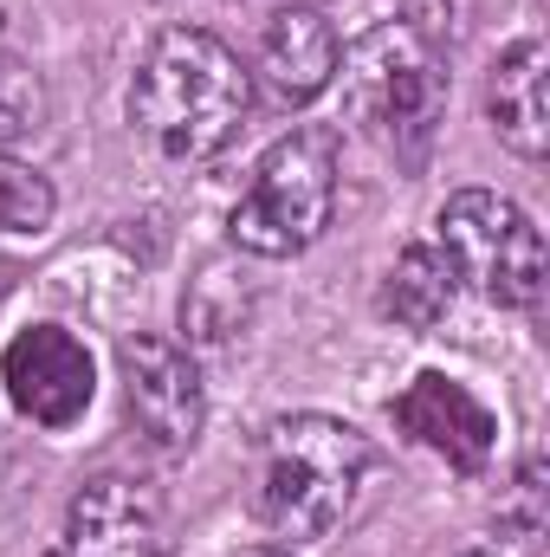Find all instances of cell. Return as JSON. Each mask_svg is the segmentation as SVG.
Listing matches in <instances>:
<instances>
[{"instance_id": "6da1fadb", "label": "cell", "mask_w": 550, "mask_h": 557, "mask_svg": "<svg viewBox=\"0 0 550 557\" xmlns=\"http://www.w3.org/2000/svg\"><path fill=\"white\" fill-rule=\"evenodd\" d=\"M253 111V72L201 26H168L130 78V131L168 169H201L240 137Z\"/></svg>"}, {"instance_id": "7a4b0ae2", "label": "cell", "mask_w": 550, "mask_h": 557, "mask_svg": "<svg viewBox=\"0 0 550 557\" xmlns=\"http://www.w3.org/2000/svg\"><path fill=\"white\" fill-rule=\"evenodd\" d=\"M376 467V447L370 434H357L350 421L337 416H278L266 434H260V473H253V512L260 525L273 532L285 552L298 545H324L363 480Z\"/></svg>"}, {"instance_id": "3957f363", "label": "cell", "mask_w": 550, "mask_h": 557, "mask_svg": "<svg viewBox=\"0 0 550 557\" xmlns=\"http://www.w3.org/2000/svg\"><path fill=\"white\" fill-rule=\"evenodd\" d=\"M337 78H343L350 117L383 149H396L402 162L427 156V143L447 117V39L414 26L409 13L376 20L363 39L337 52Z\"/></svg>"}, {"instance_id": "277c9868", "label": "cell", "mask_w": 550, "mask_h": 557, "mask_svg": "<svg viewBox=\"0 0 550 557\" xmlns=\"http://www.w3.org/2000/svg\"><path fill=\"white\" fill-rule=\"evenodd\" d=\"M337 214V131L298 124L253 162V182L240 188L227 234L253 260L304 253Z\"/></svg>"}, {"instance_id": "5b68a950", "label": "cell", "mask_w": 550, "mask_h": 557, "mask_svg": "<svg viewBox=\"0 0 550 557\" xmlns=\"http://www.w3.org/2000/svg\"><path fill=\"white\" fill-rule=\"evenodd\" d=\"M434 247L453 267V278L473 285L486 305L532 311L545 298V234L532 227V214L512 195H492V188L447 195L434 214Z\"/></svg>"}, {"instance_id": "8992f818", "label": "cell", "mask_w": 550, "mask_h": 557, "mask_svg": "<svg viewBox=\"0 0 550 557\" xmlns=\"http://www.w3.org/2000/svg\"><path fill=\"white\" fill-rule=\"evenodd\" d=\"M124 363V403H130V421L137 434L155 447V454H188L208 428V383H201V363L168 344V337H124L117 350Z\"/></svg>"}, {"instance_id": "52a82bcc", "label": "cell", "mask_w": 550, "mask_h": 557, "mask_svg": "<svg viewBox=\"0 0 550 557\" xmlns=\"http://www.w3.org/2000/svg\"><path fill=\"white\" fill-rule=\"evenodd\" d=\"M0 383L13 409L39 428H72L98 396V363L65 324H26L0 350Z\"/></svg>"}, {"instance_id": "ba28073f", "label": "cell", "mask_w": 550, "mask_h": 557, "mask_svg": "<svg viewBox=\"0 0 550 557\" xmlns=\"http://www.w3.org/2000/svg\"><path fill=\"white\" fill-rule=\"evenodd\" d=\"M162 532V493L137 473H98L72 493L59 557H149Z\"/></svg>"}, {"instance_id": "9c48e42d", "label": "cell", "mask_w": 550, "mask_h": 557, "mask_svg": "<svg viewBox=\"0 0 550 557\" xmlns=\"http://www.w3.org/2000/svg\"><path fill=\"white\" fill-rule=\"evenodd\" d=\"M396 421L409 428L421 447L447 454L460 473H479V467H486V454H492V441H499V421H492V409H486L466 383L434 376V370L409 383V396L396 403Z\"/></svg>"}, {"instance_id": "30bf717a", "label": "cell", "mask_w": 550, "mask_h": 557, "mask_svg": "<svg viewBox=\"0 0 550 557\" xmlns=\"http://www.w3.org/2000/svg\"><path fill=\"white\" fill-rule=\"evenodd\" d=\"M337 26L324 20V7H273V20L260 26V59L253 72L266 78L278 104H311L330 78H337Z\"/></svg>"}, {"instance_id": "8fae6325", "label": "cell", "mask_w": 550, "mask_h": 557, "mask_svg": "<svg viewBox=\"0 0 550 557\" xmlns=\"http://www.w3.org/2000/svg\"><path fill=\"white\" fill-rule=\"evenodd\" d=\"M486 117L499 143L525 162H545L550 149V46L538 33L512 39L486 78Z\"/></svg>"}, {"instance_id": "7c38bea8", "label": "cell", "mask_w": 550, "mask_h": 557, "mask_svg": "<svg viewBox=\"0 0 550 557\" xmlns=\"http://www.w3.org/2000/svg\"><path fill=\"white\" fill-rule=\"evenodd\" d=\"M453 292H460L453 267L440 260L434 240H421V247H402V253H396V267L383 278L376 305H383V318H396L402 331H434V324L453 311Z\"/></svg>"}, {"instance_id": "4fadbf2b", "label": "cell", "mask_w": 550, "mask_h": 557, "mask_svg": "<svg viewBox=\"0 0 550 557\" xmlns=\"http://www.w3.org/2000/svg\"><path fill=\"white\" fill-rule=\"evenodd\" d=\"M247 311H253V292L227 267H208V273L195 278V292L182 298V324H188L195 344H227L247 324Z\"/></svg>"}, {"instance_id": "5bb4252c", "label": "cell", "mask_w": 550, "mask_h": 557, "mask_svg": "<svg viewBox=\"0 0 550 557\" xmlns=\"http://www.w3.org/2000/svg\"><path fill=\"white\" fill-rule=\"evenodd\" d=\"M52 214H59L52 182L33 162H20V156L0 149V234H46Z\"/></svg>"}, {"instance_id": "9a60e30c", "label": "cell", "mask_w": 550, "mask_h": 557, "mask_svg": "<svg viewBox=\"0 0 550 557\" xmlns=\"http://www.w3.org/2000/svg\"><path fill=\"white\" fill-rule=\"evenodd\" d=\"M39 111H46L39 72H33V59L20 52L13 26L0 20V149H7L13 137H26V131L39 124Z\"/></svg>"}, {"instance_id": "2e32d148", "label": "cell", "mask_w": 550, "mask_h": 557, "mask_svg": "<svg viewBox=\"0 0 550 557\" xmlns=\"http://www.w3.org/2000/svg\"><path fill=\"white\" fill-rule=\"evenodd\" d=\"M499 532L518 539V545H538L545 539V460L532 454L512 480V493L499 499Z\"/></svg>"}, {"instance_id": "e0dca14e", "label": "cell", "mask_w": 550, "mask_h": 557, "mask_svg": "<svg viewBox=\"0 0 550 557\" xmlns=\"http://www.w3.org/2000/svg\"><path fill=\"white\" fill-rule=\"evenodd\" d=\"M234 557H291L285 545H247V552H234Z\"/></svg>"}, {"instance_id": "ac0fdd59", "label": "cell", "mask_w": 550, "mask_h": 557, "mask_svg": "<svg viewBox=\"0 0 550 557\" xmlns=\"http://www.w3.org/2000/svg\"><path fill=\"white\" fill-rule=\"evenodd\" d=\"M278 7H324V0H278Z\"/></svg>"}, {"instance_id": "d6986e66", "label": "cell", "mask_w": 550, "mask_h": 557, "mask_svg": "<svg viewBox=\"0 0 550 557\" xmlns=\"http://www.w3.org/2000/svg\"><path fill=\"white\" fill-rule=\"evenodd\" d=\"M466 557H499V552H466Z\"/></svg>"}]
</instances>
